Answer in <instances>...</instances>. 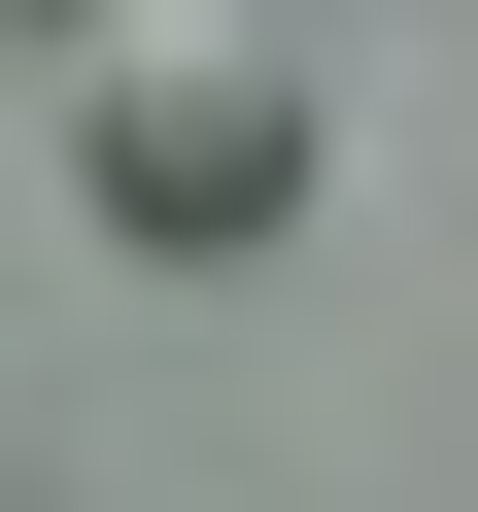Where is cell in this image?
<instances>
[{"label": "cell", "mask_w": 478, "mask_h": 512, "mask_svg": "<svg viewBox=\"0 0 478 512\" xmlns=\"http://www.w3.org/2000/svg\"><path fill=\"white\" fill-rule=\"evenodd\" d=\"M69 171H103V239L239 274V239H308L342 69H308V35H239V0H103V35H69Z\"/></svg>", "instance_id": "obj_1"}, {"label": "cell", "mask_w": 478, "mask_h": 512, "mask_svg": "<svg viewBox=\"0 0 478 512\" xmlns=\"http://www.w3.org/2000/svg\"><path fill=\"white\" fill-rule=\"evenodd\" d=\"M69 35H103V0H69Z\"/></svg>", "instance_id": "obj_2"}]
</instances>
